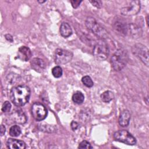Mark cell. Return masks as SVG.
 I'll return each instance as SVG.
<instances>
[{
  "mask_svg": "<svg viewBox=\"0 0 149 149\" xmlns=\"http://www.w3.org/2000/svg\"><path fill=\"white\" fill-rule=\"evenodd\" d=\"M93 53L97 59L100 61L105 60L109 54L107 43L103 39H100L95 44Z\"/></svg>",
  "mask_w": 149,
  "mask_h": 149,
  "instance_id": "obj_4",
  "label": "cell"
},
{
  "mask_svg": "<svg viewBox=\"0 0 149 149\" xmlns=\"http://www.w3.org/2000/svg\"><path fill=\"white\" fill-rule=\"evenodd\" d=\"M31 112L33 117L37 121L45 119L48 114L45 107L40 102H34L31 105Z\"/></svg>",
  "mask_w": 149,
  "mask_h": 149,
  "instance_id": "obj_8",
  "label": "cell"
},
{
  "mask_svg": "<svg viewBox=\"0 0 149 149\" xmlns=\"http://www.w3.org/2000/svg\"><path fill=\"white\" fill-rule=\"evenodd\" d=\"M73 101L77 104H81L84 100V96L80 91H76L72 95Z\"/></svg>",
  "mask_w": 149,
  "mask_h": 149,
  "instance_id": "obj_17",
  "label": "cell"
},
{
  "mask_svg": "<svg viewBox=\"0 0 149 149\" xmlns=\"http://www.w3.org/2000/svg\"><path fill=\"white\" fill-rule=\"evenodd\" d=\"M140 10V2L138 0L130 1L127 5L123 7L120 13L125 16H132L136 15Z\"/></svg>",
  "mask_w": 149,
  "mask_h": 149,
  "instance_id": "obj_9",
  "label": "cell"
},
{
  "mask_svg": "<svg viewBox=\"0 0 149 149\" xmlns=\"http://www.w3.org/2000/svg\"><path fill=\"white\" fill-rule=\"evenodd\" d=\"M6 147L10 149H24L26 146L23 141L9 138L6 141Z\"/></svg>",
  "mask_w": 149,
  "mask_h": 149,
  "instance_id": "obj_10",
  "label": "cell"
},
{
  "mask_svg": "<svg viewBox=\"0 0 149 149\" xmlns=\"http://www.w3.org/2000/svg\"><path fill=\"white\" fill-rule=\"evenodd\" d=\"M101 98L104 102H109L114 98V94L109 90L105 91L101 94Z\"/></svg>",
  "mask_w": 149,
  "mask_h": 149,
  "instance_id": "obj_16",
  "label": "cell"
},
{
  "mask_svg": "<svg viewBox=\"0 0 149 149\" xmlns=\"http://www.w3.org/2000/svg\"><path fill=\"white\" fill-rule=\"evenodd\" d=\"M5 132H6V128L3 125H1V135L2 136H3V134L5 133Z\"/></svg>",
  "mask_w": 149,
  "mask_h": 149,
  "instance_id": "obj_26",
  "label": "cell"
},
{
  "mask_svg": "<svg viewBox=\"0 0 149 149\" xmlns=\"http://www.w3.org/2000/svg\"><path fill=\"white\" fill-rule=\"evenodd\" d=\"M31 66L33 69L37 72H42L45 68V63L39 58H34L30 62Z\"/></svg>",
  "mask_w": 149,
  "mask_h": 149,
  "instance_id": "obj_13",
  "label": "cell"
},
{
  "mask_svg": "<svg viewBox=\"0 0 149 149\" xmlns=\"http://www.w3.org/2000/svg\"><path fill=\"white\" fill-rule=\"evenodd\" d=\"M81 2H82L81 1H76V0L70 1V3H71L73 8H77L80 5V4Z\"/></svg>",
  "mask_w": 149,
  "mask_h": 149,
  "instance_id": "obj_24",
  "label": "cell"
},
{
  "mask_svg": "<svg viewBox=\"0 0 149 149\" xmlns=\"http://www.w3.org/2000/svg\"><path fill=\"white\" fill-rule=\"evenodd\" d=\"M5 38H6V40H8V41H9L10 42L13 41V37H12V36L10 34H6L5 35Z\"/></svg>",
  "mask_w": 149,
  "mask_h": 149,
  "instance_id": "obj_27",
  "label": "cell"
},
{
  "mask_svg": "<svg viewBox=\"0 0 149 149\" xmlns=\"http://www.w3.org/2000/svg\"><path fill=\"white\" fill-rule=\"evenodd\" d=\"M62 73V69L59 66H56L52 69V74L56 78H59L61 77Z\"/></svg>",
  "mask_w": 149,
  "mask_h": 149,
  "instance_id": "obj_19",
  "label": "cell"
},
{
  "mask_svg": "<svg viewBox=\"0 0 149 149\" xmlns=\"http://www.w3.org/2000/svg\"><path fill=\"white\" fill-rule=\"evenodd\" d=\"M11 109V104L8 101H6L3 102V104H2V112H8L10 111Z\"/></svg>",
  "mask_w": 149,
  "mask_h": 149,
  "instance_id": "obj_22",
  "label": "cell"
},
{
  "mask_svg": "<svg viewBox=\"0 0 149 149\" xmlns=\"http://www.w3.org/2000/svg\"><path fill=\"white\" fill-rule=\"evenodd\" d=\"M132 52L147 66H148V50L141 44H136L132 47Z\"/></svg>",
  "mask_w": 149,
  "mask_h": 149,
  "instance_id": "obj_7",
  "label": "cell"
},
{
  "mask_svg": "<svg viewBox=\"0 0 149 149\" xmlns=\"http://www.w3.org/2000/svg\"><path fill=\"white\" fill-rule=\"evenodd\" d=\"M81 81L83 84L87 87H91L94 84L91 78L88 76H83L81 79Z\"/></svg>",
  "mask_w": 149,
  "mask_h": 149,
  "instance_id": "obj_20",
  "label": "cell"
},
{
  "mask_svg": "<svg viewBox=\"0 0 149 149\" xmlns=\"http://www.w3.org/2000/svg\"><path fill=\"white\" fill-rule=\"evenodd\" d=\"M73 57L72 52L61 48H58L54 53V61L57 65H64L69 62Z\"/></svg>",
  "mask_w": 149,
  "mask_h": 149,
  "instance_id": "obj_6",
  "label": "cell"
},
{
  "mask_svg": "<svg viewBox=\"0 0 149 149\" xmlns=\"http://www.w3.org/2000/svg\"><path fill=\"white\" fill-rule=\"evenodd\" d=\"M90 3L97 8H101L102 6V2L101 1H90Z\"/></svg>",
  "mask_w": 149,
  "mask_h": 149,
  "instance_id": "obj_23",
  "label": "cell"
},
{
  "mask_svg": "<svg viewBox=\"0 0 149 149\" xmlns=\"http://www.w3.org/2000/svg\"><path fill=\"white\" fill-rule=\"evenodd\" d=\"M30 89L25 85L14 87L10 92V98L13 104L17 107L24 105L29 100Z\"/></svg>",
  "mask_w": 149,
  "mask_h": 149,
  "instance_id": "obj_1",
  "label": "cell"
},
{
  "mask_svg": "<svg viewBox=\"0 0 149 149\" xmlns=\"http://www.w3.org/2000/svg\"><path fill=\"white\" fill-rule=\"evenodd\" d=\"M60 33L63 37H68L72 34V30L70 25L66 22H63L61 24L59 29Z\"/></svg>",
  "mask_w": 149,
  "mask_h": 149,
  "instance_id": "obj_15",
  "label": "cell"
},
{
  "mask_svg": "<svg viewBox=\"0 0 149 149\" xmlns=\"http://www.w3.org/2000/svg\"><path fill=\"white\" fill-rule=\"evenodd\" d=\"M9 133L12 137L19 136L21 133V129L17 125L12 126L9 129Z\"/></svg>",
  "mask_w": 149,
  "mask_h": 149,
  "instance_id": "obj_18",
  "label": "cell"
},
{
  "mask_svg": "<svg viewBox=\"0 0 149 149\" xmlns=\"http://www.w3.org/2000/svg\"><path fill=\"white\" fill-rule=\"evenodd\" d=\"M38 2H40V3H44V2H45V1H38Z\"/></svg>",
  "mask_w": 149,
  "mask_h": 149,
  "instance_id": "obj_28",
  "label": "cell"
},
{
  "mask_svg": "<svg viewBox=\"0 0 149 149\" xmlns=\"http://www.w3.org/2000/svg\"><path fill=\"white\" fill-rule=\"evenodd\" d=\"M113 139L116 141L130 146L134 145L136 143L135 137L126 130H120L115 132L113 134Z\"/></svg>",
  "mask_w": 149,
  "mask_h": 149,
  "instance_id": "obj_5",
  "label": "cell"
},
{
  "mask_svg": "<svg viewBox=\"0 0 149 149\" xmlns=\"http://www.w3.org/2000/svg\"><path fill=\"white\" fill-rule=\"evenodd\" d=\"M10 116L13 122L17 123L23 124L27 121L26 116L21 110H16L13 111L11 113Z\"/></svg>",
  "mask_w": 149,
  "mask_h": 149,
  "instance_id": "obj_12",
  "label": "cell"
},
{
  "mask_svg": "<svg viewBox=\"0 0 149 149\" xmlns=\"http://www.w3.org/2000/svg\"><path fill=\"white\" fill-rule=\"evenodd\" d=\"M86 26L96 36L103 39L108 36V32L93 17H88L86 20Z\"/></svg>",
  "mask_w": 149,
  "mask_h": 149,
  "instance_id": "obj_3",
  "label": "cell"
},
{
  "mask_svg": "<svg viewBox=\"0 0 149 149\" xmlns=\"http://www.w3.org/2000/svg\"><path fill=\"white\" fill-rule=\"evenodd\" d=\"M129 60V54L124 49H118L111 58V64L116 71L122 70L127 64Z\"/></svg>",
  "mask_w": 149,
  "mask_h": 149,
  "instance_id": "obj_2",
  "label": "cell"
},
{
  "mask_svg": "<svg viewBox=\"0 0 149 149\" xmlns=\"http://www.w3.org/2000/svg\"><path fill=\"white\" fill-rule=\"evenodd\" d=\"M31 52L30 48L26 46L20 47L17 52V57L22 61H27L31 57Z\"/></svg>",
  "mask_w": 149,
  "mask_h": 149,
  "instance_id": "obj_11",
  "label": "cell"
},
{
  "mask_svg": "<svg viewBox=\"0 0 149 149\" xmlns=\"http://www.w3.org/2000/svg\"><path fill=\"white\" fill-rule=\"evenodd\" d=\"M130 113L127 110H123L120 114L119 117V124L123 127H125L128 126L130 119Z\"/></svg>",
  "mask_w": 149,
  "mask_h": 149,
  "instance_id": "obj_14",
  "label": "cell"
},
{
  "mask_svg": "<svg viewBox=\"0 0 149 149\" xmlns=\"http://www.w3.org/2000/svg\"><path fill=\"white\" fill-rule=\"evenodd\" d=\"M78 148L80 149H83V148L89 149V148H93V147L91 146L89 142H88L86 140H83L79 144Z\"/></svg>",
  "mask_w": 149,
  "mask_h": 149,
  "instance_id": "obj_21",
  "label": "cell"
},
{
  "mask_svg": "<svg viewBox=\"0 0 149 149\" xmlns=\"http://www.w3.org/2000/svg\"><path fill=\"white\" fill-rule=\"evenodd\" d=\"M70 126H71L72 129L73 131L76 130L78 128V127H79L78 123H77L76 122H75V121H72V122H71Z\"/></svg>",
  "mask_w": 149,
  "mask_h": 149,
  "instance_id": "obj_25",
  "label": "cell"
}]
</instances>
